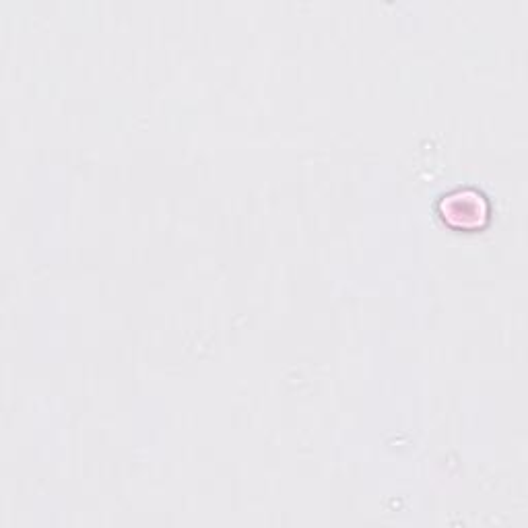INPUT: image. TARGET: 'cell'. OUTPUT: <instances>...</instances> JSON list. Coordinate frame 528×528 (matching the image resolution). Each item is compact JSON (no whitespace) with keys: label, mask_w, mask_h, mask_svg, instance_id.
<instances>
[{"label":"cell","mask_w":528,"mask_h":528,"mask_svg":"<svg viewBox=\"0 0 528 528\" xmlns=\"http://www.w3.org/2000/svg\"><path fill=\"white\" fill-rule=\"evenodd\" d=\"M442 211L450 223L465 225V227L481 225L487 215L483 196L477 192H458V194L446 196Z\"/></svg>","instance_id":"cell-1"}]
</instances>
